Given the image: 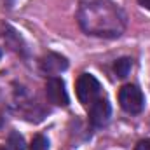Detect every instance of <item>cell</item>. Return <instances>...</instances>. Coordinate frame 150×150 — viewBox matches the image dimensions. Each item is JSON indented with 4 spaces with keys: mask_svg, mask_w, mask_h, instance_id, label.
<instances>
[{
    "mask_svg": "<svg viewBox=\"0 0 150 150\" xmlns=\"http://www.w3.org/2000/svg\"><path fill=\"white\" fill-rule=\"evenodd\" d=\"M80 28L96 37L115 38L126 30V14L112 0H89L79 7Z\"/></svg>",
    "mask_w": 150,
    "mask_h": 150,
    "instance_id": "obj_1",
    "label": "cell"
},
{
    "mask_svg": "<svg viewBox=\"0 0 150 150\" xmlns=\"http://www.w3.org/2000/svg\"><path fill=\"white\" fill-rule=\"evenodd\" d=\"M100 91H101V86L98 79L91 74H82L77 79V98L82 105L86 107L93 105L100 98Z\"/></svg>",
    "mask_w": 150,
    "mask_h": 150,
    "instance_id": "obj_2",
    "label": "cell"
},
{
    "mask_svg": "<svg viewBox=\"0 0 150 150\" xmlns=\"http://www.w3.org/2000/svg\"><path fill=\"white\" fill-rule=\"evenodd\" d=\"M119 103L127 113H140L145 107V96L138 86L127 84L119 91Z\"/></svg>",
    "mask_w": 150,
    "mask_h": 150,
    "instance_id": "obj_3",
    "label": "cell"
},
{
    "mask_svg": "<svg viewBox=\"0 0 150 150\" xmlns=\"http://www.w3.org/2000/svg\"><path fill=\"white\" fill-rule=\"evenodd\" d=\"M45 94L49 98V101L56 107H67L68 105V93L65 89V82L59 77H51L47 79L45 84Z\"/></svg>",
    "mask_w": 150,
    "mask_h": 150,
    "instance_id": "obj_4",
    "label": "cell"
},
{
    "mask_svg": "<svg viewBox=\"0 0 150 150\" xmlns=\"http://www.w3.org/2000/svg\"><path fill=\"white\" fill-rule=\"evenodd\" d=\"M112 115V108L107 98H98L93 105H89V120L93 126H105Z\"/></svg>",
    "mask_w": 150,
    "mask_h": 150,
    "instance_id": "obj_5",
    "label": "cell"
},
{
    "mask_svg": "<svg viewBox=\"0 0 150 150\" xmlns=\"http://www.w3.org/2000/svg\"><path fill=\"white\" fill-rule=\"evenodd\" d=\"M40 68H42L44 74H47V75H58V74H61L63 70L68 68V61L61 54L49 52L47 56H44L40 59Z\"/></svg>",
    "mask_w": 150,
    "mask_h": 150,
    "instance_id": "obj_6",
    "label": "cell"
},
{
    "mask_svg": "<svg viewBox=\"0 0 150 150\" xmlns=\"http://www.w3.org/2000/svg\"><path fill=\"white\" fill-rule=\"evenodd\" d=\"M131 67H133V61H131L129 58H120V59H117V61H115V65H113L115 75H117V77H120V79L127 77L129 72H131Z\"/></svg>",
    "mask_w": 150,
    "mask_h": 150,
    "instance_id": "obj_7",
    "label": "cell"
},
{
    "mask_svg": "<svg viewBox=\"0 0 150 150\" xmlns=\"http://www.w3.org/2000/svg\"><path fill=\"white\" fill-rule=\"evenodd\" d=\"M30 150H49V140H47L44 134H37V136L32 140Z\"/></svg>",
    "mask_w": 150,
    "mask_h": 150,
    "instance_id": "obj_8",
    "label": "cell"
},
{
    "mask_svg": "<svg viewBox=\"0 0 150 150\" xmlns=\"http://www.w3.org/2000/svg\"><path fill=\"white\" fill-rule=\"evenodd\" d=\"M9 145L12 147V150H23L25 149V140H23V136L19 134V133H11V136H9Z\"/></svg>",
    "mask_w": 150,
    "mask_h": 150,
    "instance_id": "obj_9",
    "label": "cell"
},
{
    "mask_svg": "<svg viewBox=\"0 0 150 150\" xmlns=\"http://www.w3.org/2000/svg\"><path fill=\"white\" fill-rule=\"evenodd\" d=\"M134 150H150V140H142Z\"/></svg>",
    "mask_w": 150,
    "mask_h": 150,
    "instance_id": "obj_10",
    "label": "cell"
},
{
    "mask_svg": "<svg viewBox=\"0 0 150 150\" xmlns=\"http://www.w3.org/2000/svg\"><path fill=\"white\" fill-rule=\"evenodd\" d=\"M138 4H140L142 7H145V9L150 11V0H138Z\"/></svg>",
    "mask_w": 150,
    "mask_h": 150,
    "instance_id": "obj_11",
    "label": "cell"
},
{
    "mask_svg": "<svg viewBox=\"0 0 150 150\" xmlns=\"http://www.w3.org/2000/svg\"><path fill=\"white\" fill-rule=\"evenodd\" d=\"M0 150H7V149H5V147H0Z\"/></svg>",
    "mask_w": 150,
    "mask_h": 150,
    "instance_id": "obj_12",
    "label": "cell"
},
{
    "mask_svg": "<svg viewBox=\"0 0 150 150\" xmlns=\"http://www.w3.org/2000/svg\"><path fill=\"white\" fill-rule=\"evenodd\" d=\"M0 58H2V51H0Z\"/></svg>",
    "mask_w": 150,
    "mask_h": 150,
    "instance_id": "obj_13",
    "label": "cell"
}]
</instances>
